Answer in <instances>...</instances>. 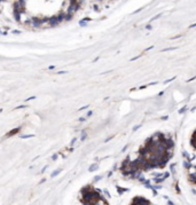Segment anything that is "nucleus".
Instances as JSON below:
<instances>
[{
    "label": "nucleus",
    "instance_id": "nucleus-1",
    "mask_svg": "<svg viewBox=\"0 0 196 205\" xmlns=\"http://www.w3.org/2000/svg\"><path fill=\"white\" fill-rule=\"evenodd\" d=\"M81 202L84 205H108L101 195L93 188H86L83 190Z\"/></svg>",
    "mask_w": 196,
    "mask_h": 205
},
{
    "label": "nucleus",
    "instance_id": "nucleus-2",
    "mask_svg": "<svg viewBox=\"0 0 196 205\" xmlns=\"http://www.w3.org/2000/svg\"><path fill=\"white\" fill-rule=\"evenodd\" d=\"M131 205H150V202L143 197H134Z\"/></svg>",
    "mask_w": 196,
    "mask_h": 205
},
{
    "label": "nucleus",
    "instance_id": "nucleus-3",
    "mask_svg": "<svg viewBox=\"0 0 196 205\" xmlns=\"http://www.w3.org/2000/svg\"><path fill=\"white\" fill-rule=\"evenodd\" d=\"M192 141H193V145L196 147V132H195V134H194V136H193V139H192Z\"/></svg>",
    "mask_w": 196,
    "mask_h": 205
}]
</instances>
